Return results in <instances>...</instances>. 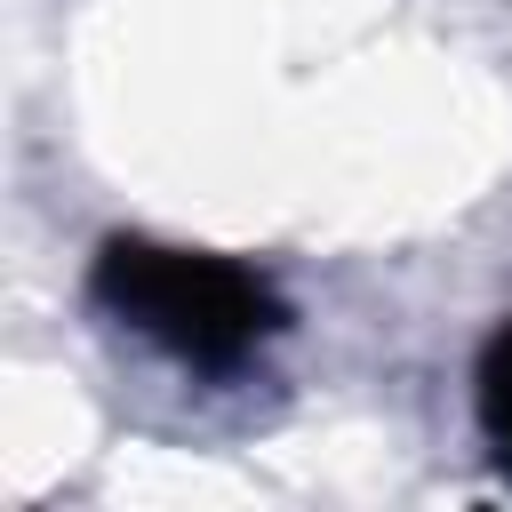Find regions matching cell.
Segmentation results:
<instances>
[{"mask_svg":"<svg viewBox=\"0 0 512 512\" xmlns=\"http://www.w3.org/2000/svg\"><path fill=\"white\" fill-rule=\"evenodd\" d=\"M88 296L120 328H136L144 344H160L168 360L208 368V376L248 368L288 328V304L256 264L184 248V240H152V232H112L88 264Z\"/></svg>","mask_w":512,"mask_h":512,"instance_id":"cell-1","label":"cell"},{"mask_svg":"<svg viewBox=\"0 0 512 512\" xmlns=\"http://www.w3.org/2000/svg\"><path fill=\"white\" fill-rule=\"evenodd\" d=\"M472 424H480L488 464L512 480V312L488 328V344L472 360Z\"/></svg>","mask_w":512,"mask_h":512,"instance_id":"cell-2","label":"cell"}]
</instances>
